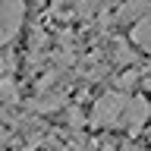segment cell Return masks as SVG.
I'll use <instances>...</instances> for the list:
<instances>
[{"mask_svg": "<svg viewBox=\"0 0 151 151\" xmlns=\"http://www.w3.org/2000/svg\"><path fill=\"white\" fill-rule=\"evenodd\" d=\"M126 107H129V98L123 91L101 94V98L94 101V107H91V126H113V123H120Z\"/></svg>", "mask_w": 151, "mask_h": 151, "instance_id": "obj_1", "label": "cell"}, {"mask_svg": "<svg viewBox=\"0 0 151 151\" xmlns=\"http://www.w3.org/2000/svg\"><path fill=\"white\" fill-rule=\"evenodd\" d=\"M22 22V0H0V44L19 32Z\"/></svg>", "mask_w": 151, "mask_h": 151, "instance_id": "obj_2", "label": "cell"}, {"mask_svg": "<svg viewBox=\"0 0 151 151\" xmlns=\"http://www.w3.org/2000/svg\"><path fill=\"white\" fill-rule=\"evenodd\" d=\"M148 113H151V104L148 98H132L129 107H126V113H123V123H126V129L135 135V132L145 126V120H148Z\"/></svg>", "mask_w": 151, "mask_h": 151, "instance_id": "obj_3", "label": "cell"}, {"mask_svg": "<svg viewBox=\"0 0 151 151\" xmlns=\"http://www.w3.org/2000/svg\"><path fill=\"white\" fill-rule=\"evenodd\" d=\"M132 41L151 54V16L148 19H139V22L132 25Z\"/></svg>", "mask_w": 151, "mask_h": 151, "instance_id": "obj_4", "label": "cell"}, {"mask_svg": "<svg viewBox=\"0 0 151 151\" xmlns=\"http://www.w3.org/2000/svg\"><path fill=\"white\" fill-rule=\"evenodd\" d=\"M16 69V54L13 50H0V79H6Z\"/></svg>", "mask_w": 151, "mask_h": 151, "instance_id": "obj_5", "label": "cell"}, {"mask_svg": "<svg viewBox=\"0 0 151 151\" xmlns=\"http://www.w3.org/2000/svg\"><path fill=\"white\" fill-rule=\"evenodd\" d=\"M142 9H148V0H129V6L120 13V19H135Z\"/></svg>", "mask_w": 151, "mask_h": 151, "instance_id": "obj_6", "label": "cell"}, {"mask_svg": "<svg viewBox=\"0 0 151 151\" xmlns=\"http://www.w3.org/2000/svg\"><path fill=\"white\" fill-rule=\"evenodd\" d=\"M60 94H47V98H41V101H35V110H57L60 107Z\"/></svg>", "mask_w": 151, "mask_h": 151, "instance_id": "obj_7", "label": "cell"}, {"mask_svg": "<svg viewBox=\"0 0 151 151\" xmlns=\"http://www.w3.org/2000/svg\"><path fill=\"white\" fill-rule=\"evenodd\" d=\"M113 60H116V63H132L135 57H132V50H129V47H126V44L120 41V44L113 47Z\"/></svg>", "mask_w": 151, "mask_h": 151, "instance_id": "obj_8", "label": "cell"}, {"mask_svg": "<svg viewBox=\"0 0 151 151\" xmlns=\"http://www.w3.org/2000/svg\"><path fill=\"white\" fill-rule=\"evenodd\" d=\"M135 76H139V73H123V76H116V88H120V91L126 94V91L132 88V85H135Z\"/></svg>", "mask_w": 151, "mask_h": 151, "instance_id": "obj_9", "label": "cell"}, {"mask_svg": "<svg viewBox=\"0 0 151 151\" xmlns=\"http://www.w3.org/2000/svg\"><path fill=\"white\" fill-rule=\"evenodd\" d=\"M13 94H16L13 82L9 79H0V101H13Z\"/></svg>", "mask_w": 151, "mask_h": 151, "instance_id": "obj_10", "label": "cell"}, {"mask_svg": "<svg viewBox=\"0 0 151 151\" xmlns=\"http://www.w3.org/2000/svg\"><path fill=\"white\" fill-rule=\"evenodd\" d=\"M69 123H73V126H82V113L76 110V107H73V110H69Z\"/></svg>", "mask_w": 151, "mask_h": 151, "instance_id": "obj_11", "label": "cell"}, {"mask_svg": "<svg viewBox=\"0 0 151 151\" xmlns=\"http://www.w3.org/2000/svg\"><path fill=\"white\" fill-rule=\"evenodd\" d=\"M101 151H116V148H113V145H104V148H101Z\"/></svg>", "mask_w": 151, "mask_h": 151, "instance_id": "obj_12", "label": "cell"}, {"mask_svg": "<svg viewBox=\"0 0 151 151\" xmlns=\"http://www.w3.org/2000/svg\"><path fill=\"white\" fill-rule=\"evenodd\" d=\"M57 151H69V148H57Z\"/></svg>", "mask_w": 151, "mask_h": 151, "instance_id": "obj_13", "label": "cell"}]
</instances>
